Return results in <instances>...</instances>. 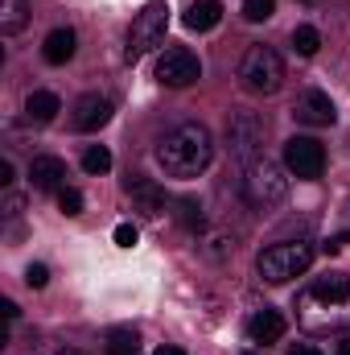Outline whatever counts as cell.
<instances>
[{
    "label": "cell",
    "mask_w": 350,
    "mask_h": 355,
    "mask_svg": "<svg viewBox=\"0 0 350 355\" xmlns=\"http://www.w3.org/2000/svg\"><path fill=\"white\" fill-rule=\"evenodd\" d=\"M0 310H4V318H8V322L17 318V302H8V297H4V302H0Z\"/></svg>",
    "instance_id": "cell-31"
},
{
    "label": "cell",
    "mask_w": 350,
    "mask_h": 355,
    "mask_svg": "<svg viewBox=\"0 0 350 355\" xmlns=\"http://www.w3.org/2000/svg\"><path fill=\"white\" fill-rule=\"evenodd\" d=\"M75 46H79V37H75V29H50L46 33V46H42V54H46V62L50 67H62V62H71L75 58Z\"/></svg>",
    "instance_id": "cell-15"
},
{
    "label": "cell",
    "mask_w": 350,
    "mask_h": 355,
    "mask_svg": "<svg viewBox=\"0 0 350 355\" xmlns=\"http://www.w3.org/2000/svg\"><path fill=\"white\" fill-rule=\"evenodd\" d=\"M128 198H132V211H140L145 219H161L165 215V190L161 186H153L149 178H132L128 182Z\"/></svg>",
    "instance_id": "cell-11"
},
{
    "label": "cell",
    "mask_w": 350,
    "mask_h": 355,
    "mask_svg": "<svg viewBox=\"0 0 350 355\" xmlns=\"http://www.w3.org/2000/svg\"><path fill=\"white\" fill-rule=\"evenodd\" d=\"M116 244H120V248H132V244H136V223H120V227H116Z\"/></svg>",
    "instance_id": "cell-27"
},
{
    "label": "cell",
    "mask_w": 350,
    "mask_h": 355,
    "mask_svg": "<svg viewBox=\"0 0 350 355\" xmlns=\"http://www.w3.org/2000/svg\"><path fill=\"white\" fill-rule=\"evenodd\" d=\"M21 207H25V198L8 190V194H4V215H8V219H17V215H21Z\"/></svg>",
    "instance_id": "cell-29"
},
{
    "label": "cell",
    "mask_w": 350,
    "mask_h": 355,
    "mask_svg": "<svg viewBox=\"0 0 350 355\" xmlns=\"http://www.w3.org/2000/svg\"><path fill=\"white\" fill-rule=\"evenodd\" d=\"M293 355H322L317 347H309V343H301V347H293Z\"/></svg>",
    "instance_id": "cell-33"
},
{
    "label": "cell",
    "mask_w": 350,
    "mask_h": 355,
    "mask_svg": "<svg viewBox=\"0 0 350 355\" xmlns=\"http://www.w3.org/2000/svg\"><path fill=\"white\" fill-rule=\"evenodd\" d=\"M157 162L169 178H198L214 162V137L206 124H177L157 145Z\"/></svg>",
    "instance_id": "cell-2"
},
{
    "label": "cell",
    "mask_w": 350,
    "mask_h": 355,
    "mask_svg": "<svg viewBox=\"0 0 350 355\" xmlns=\"http://www.w3.org/2000/svg\"><path fill=\"white\" fill-rule=\"evenodd\" d=\"M25 25V4L21 0H4V17H0V29L4 33H17Z\"/></svg>",
    "instance_id": "cell-23"
},
{
    "label": "cell",
    "mask_w": 350,
    "mask_h": 355,
    "mask_svg": "<svg viewBox=\"0 0 350 355\" xmlns=\"http://www.w3.org/2000/svg\"><path fill=\"white\" fill-rule=\"evenodd\" d=\"M83 170H87V174H107V170H111V153H107L103 145H91L87 153H83Z\"/></svg>",
    "instance_id": "cell-22"
},
{
    "label": "cell",
    "mask_w": 350,
    "mask_h": 355,
    "mask_svg": "<svg viewBox=\"0 0 350 355\" xmlns=\"http://www.w3.org/2000/svg\"><path fill=\"white\" fill-rule=\"evenodd\" d=\"M0 186H4V190L12 186V162H8V157H0Z\"/></svg>",
    "instance_id": "cell-30"
},
{
    "label": "cell",
    "mask_w": 350,
    "mask_h": 355,
    "mask_svg": "<svg viewBox=\"0 0 350 355\" xmlns=\"http://www.w3.org/2000/svg\"><path fill=\"white\" fill-rule=\"evenodd\" d=\"M264 120L256 112H231V120H227V149L235 153V157H252L256 162V153H260L264 145Z\"/></svg>",
    "instance_id": "cell-7"
},
{
    "label": "cell",
    "mask_w": 350,
    "mask_h": 355,
    "mask_svg": "<svg viewBox=\"0 0 350 355\" xmlns=\"http://www.w3.org/2000/svg\"><path fill=\"white\" fill-rule=\"evenodd\" d=\"M347 244H350V232H342V236H330V240L322 244V252H326V257H334V252H342Z\"/></svg>",
    "instance_id": "cell-28"
},
{
    "label": "cell",
    "mask_w": 350,
    "mask_h": 355,
    "mask_svg": "<svg viewBox=\"0 0 350 355\" xmlns=\"http://www.w3.org/2000/svg\"><path fill=\"white\" fill-rule=\"evenodd\" d=\"M103 352L107 355H136L140 352V335L132 327H111L103 335Z\"/></svg>",
    "instance_id": "cell-18"
},
{
    "label": "cell",
    "mask_w": 350,
    "mask_h": 355,
    "mask_svg": "<svg viewBox=\"0 0 350 355\" xmlns=\"http://www.w3.org/2000/svg\"><path fill=\"white\" fill-rule=\"evenodd\" d=\"M174 207H177V219H181L190 232H202V227H206V219H202V202H198V198H177Z\"/></svg>",
    "instance_id": "cell-21"
},
{
    "label": "cell",
    "mask_w": 350,
    "mask_h": 355,
    "mask_svg": "<svg viewBox=\"0 0 350 355\" xmlns=\"http://www.w3.org/2000/svg\"><path fill=\"white\" fill-rule=\"evenodd\" d=\"M297 322L309 335H334L350 331V272L313 277L297 293Z\"/></svg>",
    "instance_id": "cell-1"
},
{
    "label": "cell",
    "mask_w": 350,
    "mask_h": 355,
    "mask_svg": "<svg viewBox=\"0 0 350 355\" xmlns=\"http://www.w3.org/2000/svg\"><path fill=\"white\" fill-rule=\"evenodd\" d=\"M46 281H50V268L46 265H29L25 268V285H29V289H46Z\"/></svg>",
    "instance_id": "cell-26"
},
{
    "label": "cell",
    "mask_w": 350,
    "mask_h": 355,
    "mask_svg": "<svg viewBox=\"0 0 350 355\" xmlns=\"http://www.w3.org/2000/svg\"><path fill=\"white\" fill-rule=\"evenodd\" d=\"M239 79L243 87L256 91V95H276L280 83H284V62L272 46H252L239 62Z\"/></svg>",
    "instance_id": "cell-5"
},
{
    "label": "cell",
    "mask_w": 350,
    "mask_h": 355,
    "mask_svg": "<svg viewBox=\"0 0 350 355\" xmlns=\"http://www.w3.org/2000/svg\"><path fill=\"white\" fill-rule=\"evenodd\" d=\"M29 178H33V190H62L66 186V162L62 157H33Z\"/></svg>",
    "instance_id": "cell-14"
},
{
    "label": "cell",
    "mask_w": 350,
    "mask_h": 355,
    "mask_svg": "<svg viewBox=\"0 0 350 355\" xmlns=\"http://www.w3.org/2000/svg\"><path fill=\"white\" fill-rule=\"evenodd\" d=\"M276 12V0H243V17L252 21V25H260Z\"/></svg>",
    "instance_id": "cell-24"
},
{
    "label": "cell",
    "mask_w": 350,
    "mask_h": 355,
    "mask_svg": "<svg viewBox=\"0 0 350 355\" xmlns=\"http://www.w3.org/2000/svg\"><path fill=\"white\" fill-rule=\"evenodd\" d=\"M58 207H62V215H79L83 211V194L75 186H62L58 190Z\"/></svg>",
    "instance_id": "cell-25"
},
{
    "label": "cell",
    "mask_w": 350,
    "mask_h": 355,
    "mask_svg": "<svg viewBox=\"0 0 350 355\" xmlns=\"http://www.w3.org/2000/svg\"><path fill=\"white\" fill-rule=\"evenodd\" d=\"M293 116H297L301 124H309V128H330V124L338 120L334 99H330L326 91H317V87H309V91H301V95H297Z\"/></svg>",
    "instance_id": "cell-10"
},
{
    "label": "cell",
    "mask_w": 350,
    "mask_h": 355,
    "mask_svg": "<svg viewBox=\"0 0 350 355\" xmlns=\"http://www.w3.org/2000/svg\"><path fill=\"white\" fill-rule=\"evenodd\" d=\"M284 166H288V174L305 178V182L322 178L326 174V149H322V141H313V137H293V141L284 145Z\"/></svg>",
    "instance_id": "cell-8"
},
{
    "label": "cell",
    "mask_w": 350,
    "mask_h": 355,
    "mask_svg": "<svg viewBox=\"0 0 350 355\" xmlns=\"http://www.w3.org/2000/svg\"><path fill=\"white\" fill-rule=\"evenodd\" d=\"M58 355H79V352H58Z\"/></svg>",
    "instance_id": "cell-35"
},
{
    "label": "cell",
    "mask_w": 350,
    "mask_h": 355,
    "mask_svg": "<svg viewBox=\"0 0 350 355\" xmlns=\"http://www.w3.org/2000/svg\"><path fill=\"white\" fill-rule=\"evenodd\" d=\"M280 335H284V314H280V310L264 306V310H256V314L248 318V339H252V343H276Z\"/></svg>",
    "instance_id": "cell-13"
},
{
    "label": "cell",
    "mask_w": 350,
    "mask_h": 355,
    "mask_svg": "<svg viewBox=\"0 0 350 355\" xmlns=\"http://www.w3.org/2000/svg\"><path fill=\"white\" fill-rule=\"evenodd\" d=\"M157 355H185V352H181V347H174V343H161V347H157Z\"/></svg>",
    "instance_id": "cell-32"
},
{
    "label": "cell",
    "mask_w": 350,
    "mask_h": 355,
    "mask_svg": "<svg viewBox=\"0 0 350 355\" xmlns=\"http://www.w3.org/2000/svg\"><path fill=\"white\" fill-rule=\"evenodd\" d=\"M58 112H62V103H58L54 91H33L25 99V120H33V124H50Z\"/></svg>",
    "instance_id": "cell-17"
},
{
    "label": "cell",
    "mask_w": 350,
    "mask_h": 355,
    "mask_svg": "<svg viewBox=\"0 0 350 355\" xmlns=\"http://www.w3.org/2000/svg\"><path fill=\"white\" fill-rule=\"evenodd\" d=\"M309 265H313V244L309 240H276L256 257V272L268 285H288Z\"/></svg>",
    "instance_id": "cell-3"
},
{
    "label": "cell",
    "mask_w": 350,
    "mask_h": 355,
    "mask_svg": "<svg viewBox=\"0 0 350 355\" xmlns=\"http://www.w3.org/2000/svg\"><path fill=\"white\" fill-rule=\"evenodd\" d=\"M231 252H235V240H231L227 232H206V240H202V257H206V261L223 265Z\"/></svg>",
    "instance_id": "cell-19"
},
{
    "label": "cell",
    "mask_w": 350,
    "mask_h": 355,
    "mask_svg": "<svg viewBox=\"0 0 350 355\" xmlns=\"http://www.w3.org/2000/svg\"><path fill=\"white\" fill-rule=\"evenodd\" d=\"M165 29H169V4H161V0L145 4V8L132 17V29H128L124 58H128V62H140L149 50H157V46L165 42Z\"/></svg>",
    "instance_id": "cell-4"
},
{
    "label": "cell",
    "mask_w": 350,
    "mask_h": 355,
    "mask_svg": "<svg viewBox=\"0 0 350 355\" xmlns=\"http://www.w3.org/2000/svg\"><path fill=\"white\" fill-rule=\"evenodd\" d=\"M181 21H185L190 33H206V29H214L223 21V0H194Z\"/></svg>",
    "instance_id": "cell-16"
},
{
    "label": "cell",
    "mask_w": 350,
    "mask_h": 355,
    "mask_svg": "<svg viewBox=\"0 0 350 355\" xmlns=\"http://www.w3.org/2000/svg\"><path fill=\"white\" fill-rule=\"evenodd\" d=\"M338 355H350V335L342 339V343H338Z\"/></svg>",
    "instance_id": "cell-34"
},
{
    "label": "cell",
    "mask_w": 350,
    "mask_h": 355,
    "mask_svg": "<svg viewBox=\"0 0 350 355\" xmlns=\"http://www.w3.org/2000/svg\"><path fill=\"white\" fill-rule=\"evenodd\" d=\"M239 355H256V352H239Z\"/></svg>",
    "instance_id": "cell-36"
},
{
    "label": "cell",
    "mask_w": 350,
    "mask_h": 355,
    "mask_svg": "<svg viewBox=\"0 0 350 355\" xmlns=\"http://www.w3.org/2000/svg\"><path fill=\"white\" fill-rule=\"evenodd\" d=\"M293 50H297L301 58H313V54L322 50V33H317L313 25H297V29H293Z\"/></svg>",
    "instance_id": "cell-20"
},
{
    "label": "cell",
    "mask_w": 350,
    "mask_h": 355,
    "mask_svg": "<svg viewBox=\"0 0 350 355\" xmlns=\"http://www.w3.org/2000/svg\"><path fill=\"white\" fill-rule=\"evenodd\" d=\"M71 120H75L79 132H99V128L111 120V99L91 91V95H83V99L75 103V116H71Z\"/></svg>",
    "instance_id": "cell-12"
},
{
    "label": "cell",
    "mask_w": 350,
    "mask_h": 355,
    "mask_svg": "<svg viewBox=\"0 0 350 355\" xmlns=\"http://www.w3.org/2000/svg\"><path fill=\"white\" fill-rule=\"evenodd\" d=\"M198 75H202L198 58L190 50H181V46L165 50L157 58V83H165V87H190V83H198Z\"/></svg>",
    "instance_id": "cell-9"
},
{
    "label": "cell",
    "mask_w": 350,
    "mask_h": 355,
    "mask_svg": "<svg viewBox=\"0 0 350 355\" xmlns=\"http://www.w3.org/2000/svg\"><path fill=\"white\" fill-rule=\"evenodd\" d=\"M243 190H248V198L256 202V207H276V202H284V194H288V178L284 170L276 166V162H268V157H256L252 166H248V178H243Z\"/></svg>",
    "instance_id": "cell-6"
}]
</instances>
